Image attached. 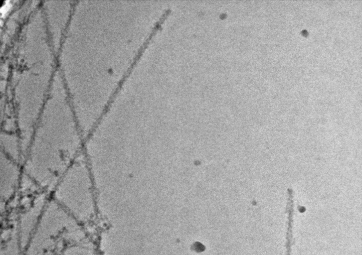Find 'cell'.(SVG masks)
<instances>
[{
    "mask_svg": "<svg viewBox=\"0 0 362 255\" xmlns=\"http://www.w3.org/2000/svg\"><path fill=\"white\" fill-rule=\"evenodd\" d=\"M1 152L12 160L22 163L20 139L16 131L2 130L0 134Z\"/></svg>",
    "mask_w": 362,
    "mask_h": 255,
    "instance_id": "obj_3",
    "label": "cell"
},
{
    "mask_svg": "<svg viewBox=\"0 0 362 255\" xmlns=\"http://www.w3.org/2000/svg\"><path fill=\"white\" fill-rule=\"evenodd\" d=\"M22 169L19 163L1 152L0 195L2 199H8L19 188Z\"/></svg>",
    "mask_w": 362,
    "mask_h": 255,
    "instance_id": "obj_2",
    "label": "cell"
},
{
    "mask_svg": "<svg viewBox=\"0 0 362 255\" xmlns=\"http://www.w3.org/2000/svg\"><path fill=\"white\" fill-rule=\"evenodd\" d=\"M84 141L76 120L41 119L22 162V172L45 191H52L83 151Z\"/></svg>",
    "mask_w": 362,
    "mask_h": 255,
    "instance_id": "obj_1",
    "label": "cell"
}]
</instances>
